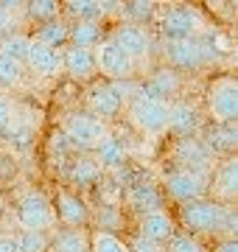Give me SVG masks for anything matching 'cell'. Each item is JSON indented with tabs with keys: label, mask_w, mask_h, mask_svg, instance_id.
<instances>
[{
	"label": "cell",
	"mask_w": 238,
	"mask_h": 252,
	"mask_svg": "<svg viewBox=\"0 0 238 252\" xmlns=\"http://www.w3.org/2000/svg\"><path fill=\"white\" fill-rule=\"evenodd\" d=\"M107 39L101 23H70V36H67V45L73 48H95Z\"/></svg>",
	"instance_id": "484cf974"
},
{
	"label": "cell",
	"mask_w": 238,
	"mask_h": 252,
	"mask_svg": "<svg viewBox=\"0 0 238 252\" xmlns=\"http://www.w3.org/2000/svg\"><path fill=\"white\" fill-rule=\"evenodd\" d=\"M238 190V162L233 154H227L221 162H216V168L210 174V188H208V199L219 202V205H233Z\"/></svg>",
	"instance_id": "4fadbf2b"
},
{
	"label": "cell",
	"mask_w": 238,
	"mask_h": 252,
	"mask_svg": "<svg viewBox=\"0 0 238 252\" xmlns=\"http://www.w3.org/2000/svg\"><path fill=\"white\" fill-rule=\"evenodd\" d=\"M163 56L165 67H171L177 73H191L202 70L205 64H210L216 59V48L208 45L202 36L196 39H179V42H163Z\"/></svg>",
	"instance_id": "5b68a950"
},
{
	"label": "cell",
	"mask_w": 238,
	"mask_h": 252,
	"mask_svg": "<svg viewBox=\"0 0 238 252\" xmlns=\"http://www.w3.org/2000/svg\"><path fill=\"white\" fill-rule=\"evenodd\" d=\"M48 252H90V233L73 227H56L48 235Z\"/></svg>",
	"instance_id": "7402d4cb"
},
{
	"label": "cell",
	"mask_w": 238,
	"mask_h": 252,
	"mask_svg": "<svg viewBox=\"0 0 238 252\" xmlns=\"http://www.w3.org/2000/svg\"><path fill=\"white\" fill-rule=\"evenodd\" d=\"M171 160H174V168L196 171V174H205V177H210L213 168H216V154L202 143L199 135L177 137L174 149H171Z\"/></svg>",
	"instance_id": "ba28073f"
},
{
	"label": "cell",
	"mask_w": 238,
	"mask_h": 252,
	"mask_svg": "<svg viewBox=\"0 0 238 252\" xmlns=\"http://www.w3.org/2000/svg\"><path fill=\"white\" fill-rule=\"evenodd\" d=\"M129 252H165L163 250V244H154V241H149V238H143V235H132L126 241Z\"/></svg>",
	"instance_id": "836d02e7"
},
{
	"label": "cell",
	"mask_w": 238,
	"mask_h": 252,
	"mask_svg": "<svg viewBox=\"0 0 238 252\" xmlns=\"http://www.w3.org/2000/svg\"><path fill=\"white\" fill-rule=\"evenodd\" d=\"M90 252H129V247L110 230H95L90 233Z\"/></svg>",
	"instance_id": "83f0119b"
},
{
	"label": "cell",
	"mask_w": 238,
	"mask_h": 252,
	"mask_svg": "<svg viewBox=\"0 0 238 252\" xmlns=\"http://www.w3.org/2000/svg\"><path fill=\"white\" fill-rule=\"evenodd\" d=\"M26 81V67L0 54V87H20Z\"/></svg>",
	"instance_id": "4dcf8cb0"
},
{
	"label": "cell",
	"mask_w": 238,
	"mask_h": 252,
	"mask_svg": "<svg viewBox=\"0 0 238 252\" xmlns=\"http://www.w3.org/2000/svg\"><path fill=\"white\" fill-rule=\"evenodd\" d=\"M107 39H112V42H115L135 64L143 62V59L151 54V48H154V39H151V34H149V28L138 26V23H126V20H120L118 26L110 31Z\"/></svg>",
	"instance_id": "8fae6325"
},
{
	"label": "cell",
	"mask_w": 238,
	"mask_h": 252,
	"mask_svg": "<svg viewBox=\"0 0 238 252\" xmlns=\"http://www.w3.org/2000/svg\"><path fill=\"white\" fill-rule=\"evenodd\" d=\"M126 196L132 202V207H138L140 213L163 207V193H160V188L151 180H132L126 188Z\"/></svg>",
	"instance_id": "603a6c76"
},
{
	"label": "cell",
	"mask_w": 238,
	"mask_h": 252,
	"mask_svg": "<svg viewBox=\"0 0 238 252\" xmlns=\"http://www.w3.org/2000/svg\"><path fill=\"white\" fill-rule=\"evenodd\" d=\"M92 160L101 165V171H118V168H123L126 165V146H123V140H120L118 135H107L104 140H101L95 149H92Z\"/></svg>",
	"instance_id": "44dd1931"
},
{
	"label": "cell",
	"mask_w": 238,
	"mask_h": 252,
	"mask_svg": "<svg viewBox=\"0 0 238 252\" xmlns=\"http://www.w3.org/2000/svg\"><path fill=\"white\" fill-rule=\"evenodd\" d=\"M67 36H70V23L59 14V17L48 20V23H39V28L34 31V42L39 45H48V48H56V51H62L67 48Z\"/></svg>",
	"instance_id": "cb8c5ba5"
},
{
	"label": "cell",
	"mask_w": 238,
	"mask_h": 252,
	"mask_svg": "<svg viewBox=\"0 0 238 252\" xmlns=\"http://www.w3.org/2000/svg\"><path fill=\"white\" fill-rule=\"evenodd\" d=\"M62 70L76 81H92L95 73V54L90 48H62Z\"/></svg>",
	"instance_id": "d6986e66"
},
{
	"label": "cell",
	"mask_w": 238,
	"mask_h": 252,
	"mask_svg": "<svg viewBox=\"0 0 238 252\" xmlns=\"http://www.w3.org/2000/svg\"><path fill=\"white\" fill-rule=\"evenodd\" d=\"M157 31L163 42H179V39H196L208 31L205 17L193 6H157L154 11Z\"/></svg>",
	"instance_id": "7a4b0ae2"
},
{
	"label": "cell",
	"mask_w": 238,
	"mask_h": 252,
	"mask_svg": "<svg viewBox=\"0 0 238 252\" xmlns=\"http://www.w3.org/2000/svg\"><path fill=\"white\" fill-rule=\"evenodd\" d=\"M168 132L174 137H193L202 132V115L191 101L177 98L168 104Z\"/></svg>",
	"instance_id": "2e32d148"
},
{
	"label": "cell",
	"mask_w": 238,
	"mask_h": 252,
	"mask_svg": "<svg viewBox=\"0 0 238 252\" xmlns=\"http://www.w3.org/2000/svg\"><path fill=\"white\" fill-rule=\"evenodd\" d=\"M205 109L213 124L233 126L238 115V81L233 76H216L205 90Z\"/></svg>",
	"instance_id": "277c9868"
},
{
	"label": "cell",
	"mask_w": 238,
	"mask_h": 252,
	"mask_svg": "<svg viewBox=\"0 0 238 252\" xmlns=\"http://www.w3.org/2000/svg\"><path fill=\"white\" fill-rule=\"evenodd\" d=\"M179 221L188 235H219L236 238V210L233 205H219L213 199H196L179 205Z\"/></svg>",
	"instance_id": "6da1fadb"
},
{
	"label": "cell",
	"mask_w": 238,
	"mask_h": 252,
	"mask_svg": "<svg viewBox=\"0 0 238 252\" xmlns=\"http://www.w3.org/2000/svg\"><path fill=\"white\" fill-rule=\"evenodd\" d=\"M165 193L179 202V205H188V202H196V199H208V188H210V177L196 171H182V168H168L163 177Z\"/></svg>",
	"instance_id": "9c48e42d"
},
{
	"label": "cell",
	"mask_w": 238,
	"mask_h": 252,
	"mask_svg": "<svg viewBox=\"0 0 238 252\" xmlns=\"http://www.w3.org/2000/svg\"><path fill=\"white\" fill-rule=\"evenodd\" d=\"M14 219H17L20 230H34V233H45V235H51L56 230L54 202L42 190H34V188L23 190L17 196Z\"/></svg>",
	"instance_id": "3957f363"
},
{
	"label": "cell",
	"mask_w": 238,
	"mask_h": 252,
	"mask_svg": "<svg viewBox=\"0 0 238 252\" xmlns=\"http://www.w3.org/2000/svg\"><path fill=\"white\" fill-rule=\"evenodd\" d=\"M23 14L31 17L34 23H48L62 14V6L59 3H51V0H34V3H26L23 6Z\"/></svg>",
	"instance_id": "f1b7e54d"
},
{
	"label": "cell",
	"mask_w": 238,
	"mask_h": 252,
	"mask_svg": "<svg viewBox=\"0 0 238 252\" xmlns=\"http://www.w3.org/2000/svg\"><path fill=\"white\" fill-rule=\"evenodd\" d=\"M126 115H129V124L135 126L140 135H149V137L168 135V104H163V101L135 95L126 104Z\"/></svg>",
	"instance_id": "8992f818"
},
{
	"label": "cell",
	"mask_w": 238,
	"mask_h": 252,
	"mask_svg": "<svg viewBox=\"0 0 238 252\" xmlns=\"http://www.w3.org/2000/svg\"><path fill=\"white\" fill-rule=\"evenodd\" d=\"M101 165L92 157H76L73 162H70V168H67V180L73 182L76 188H90V185H95V182L101 180Z\"/></svg>",
	"instance_id": "d4e9b609"
},
{
	"label": "cell",
	"mask_w": 238,
	"mask_h": 252,
	"mask_svg": "<svg viewBox=\"0 0 238 252\" xmlns=\"http://www.w3.org/2000/svg\"><path fill=\"white\" fill-rule=\"evenodd\" d=\"M14 235V244H17V252H48V235L45 233H34V230H17Z\"/></svg>",
	"instance_id": "f546056e"
},
{
	"label": "cell",
	"mask_w": 238,
	"mask_h": 252,
	"mask_svg": "<svg viewBox=\"0 0 238 252\" xmlns=\"http://www.w3.org/2000/svg\"><path fill=\"white\" fill-rule=\"evenodd\" d=\"M115 11H120V6L95 3V0H70L62 6V14L67 17V23H104Z\"/></svg>",
	"instance_id": "ffe728a7"
},
{
	"label": "cell",
	"mask_w": 238,
	"mask_h": 252,
	"mask_svg": "<svg viewBox=\"0 0 238 252\" xmlns=\"http://www.w3.org/2000/svg\"><path fill=\"white\" fill-rule=\"evenodd\" d=\"M28 45H31V36H26V34H9L3 42H0V54L9 56L11 62H17V64L26 67Z\"/></svg>",
	"instance_id": "4316f807"
},
{
	"label": "cell",
	"mask_w": 238,
	"mask_h": 252,
	"mask_svg": "<svg viewBox=\"0 0 238 252\" xmlns=\"http://www.w3.org/2000/svg\"><path fill=\"white\" fill-rule=\"evenodd\" d=\"M179 90H182V73L171 70V67H160V70H154L143 84H140L138 95L171 104V101H177V93Z\"/></svg>",
	"instance_id": "9a60e30c"
},
{
	"label": "cell",
	"mask_w": 238,
	"mask_h": 252,
	"mask_svg": "<svg viewBox=\"0 0 238 252\" xmlns=\"http://www.w3.org/2000/svg\"><path fill=\"white\" fill-rule=\"evenodd\" d=\"M11 26H14V20H11L9 14H6V9L0 6V34H3V31H11Z\"/></svg>",
	"instance_id": "8d00e7d4"
},
{
	"label": "cell",
	"mask_w": 238,
	"mask_h": 252,
	"mask_svg": "<svg viewBox=\"0 0 238 252\" xmlns=\"http://www.w3.org/2000/svg\"><path fill=\"white\" fill-rule=\"evenodd\" d=\"M213 252H238L236 238H219V244H216V250Z\"/></svg>",
	"instance_id": "d590c367"
},
{
	"label": "cell",
	"mask_w": 238,
	"mask_h": 252,
	"mask_svg": "<svg viewBox=\"0 0 238 252\" xmlns=\"http://www.w3.org/2000/svg\"><path fill=\"white\" fill-rule=\"evenodd\" d=\"M0 252H17V244H14L11 233H0Z\"/></svg>",
	"instance_id": "e575fe53"
},
{
	"label": "cell",
	"mask_w": 238,
	"mask_h": 252,
	"mask_svg": "<svg viewBox=\"0 0 238 252\" xmlns=\"http://www.w3.org/2000/svg\"><path fill=\"white\" fill-rule=\"evenodd\" d=\"M56 224H64V227H73V230H84L90 224V207L79 193L73 190H56Z\"/></svg>",
	"instance_id": "5bb4252c"
},
{
	"label": "cell",
	"mask_w": 238,
	"mask_h": 252,
	"mask_svg": "<svg viewBox=\"0 0 238 252\" xmlns=\"http://www.w3.org/2000/svg\"><path fill=\"white\" fill-rule=\"evenodd\" d=\"M177 233V224H174V216L160 207V210H149V213H140L138 219V235L149 238L154 244H165L171 235Z\"/></svg>",
	"instance_id": "e0dca14e"
},
{
	"label": "cell",
	"mask_w": 238,
	"mask_h": 252,
	"mask_svg": "<svg viewBox=\"0 0 238 252\" xmlns=\"http://www.w3.org/2000/svg\"><path fill=\"white\" fill-rule=\"evenodd\" d=\"M26 67L31 73H37L42 79H54L62 73V51L56 48H48V45H39L31 39L28 45V56H26Z\"/></svg>",
	"instance_id": "ac0fdd59"
},
{
	"label": "cell",
	"mask_w": 238,
	"mask_h": 252,
	"mask_svg": "<svg viewBox=\"0 0 238 252\" xmlns=\"http://www.w3.org/2000/svg\"><path fill=\"white\" fill-rule=\"evenodd\" d=\"M14 121V104L6 93H0V135H6V129Z\"/></svg>",
	"instance_id": "d6a6232c"
},
{
	"label": "cell",
	"mask_w": 238,
	"mask_h": 252,
	"mask_svg": "<svg viewBox=\"0 0 238 252\" xmlns=\"http://www.w3.org/2000/svg\"><path fill=\"white\" fill-rule=\"evenodd\" d=\"M87 112L92 118H98L104 126H110L112 121H118L123 112V104L110 87V81H92L87 87Z\"/></svg>",
	"instance_id": "7c38bea8"
},
{
	"label": "cell",
	"mask_w": 238,
	"mask_h": 252,
	"mask_svg": "<svg viewBox=\"0 0 238 252\" xmlns=\"http://www.w3.org/2000/svg\"><path fill=\"white\" fill-rule=\"evenodd\" d=\"M107 135H110V126H104L90 112H67L62 118V137L70 143V149L92 152Z\"/></svg>",
	"instance_id": "52a82bcc"
},
{
	"label": "cell",
	"mask_w": 238,
	"mask_h": 252,
	"mask_svg": "<svg viewBox=\"0 0 238 252\" xmlns=\"http://www.w3.org/2000/svg\"><path fill=\"white\" fill-rule=\"evenodd\" d=\"M95 54V73H101L107 81H129L135 79L138 64L132 62L123 51H120L112 39H104L101 45L92 48Z\"/></svg>",
	"instance_id": "30bf717a"
},
{
	"label": "cell",
	"mask_w": 238,
	"mask_h": 252,
	"mask_svg": "<svg viewBox=\"0 0 238 252\" xmlns=\"http://www.w3.org/2000/svg\"><path fill=\"white\" fill-rule=\"evenodd\" d=\"M165 252H205L202 241L196 235H188V233H174L168 241L163 244Z\"/></svg>",
	"instance_id": "1f68e13d"
}]
</instances>
